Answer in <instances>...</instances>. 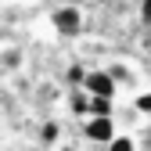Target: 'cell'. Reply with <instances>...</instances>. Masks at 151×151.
I'll use <instances>...</instances> for the list:
<instances>
[{"instance_id": "cell-5", "label": "cell", "mask_w": 151, "mask_h": 151, "mask_svg": "<svg viewBox=\"0 0 151 151\" xmlns=\"http://www.w3.org/2000/svg\"><path fill=\"white\" fill-rule=\"evenodd\" d=\"M104 151H140V140H133L129 133H115L104 144Z\"/></svg>"}, {"instance_id": "cell-14", "label": "cell", "mask_w": 151, "mask_h": 151, "mask_svg": "<svg viewBox=\"0 0 151 151\" xmlns=\"http://www.w3.org/2000/svg\"><path fill=\"white\" fill-rule=\"evenodd\" d=\"M140 147H144V151H151V133H147V137L140 140Z\"/></svg>"}, {"instance_id": "cell-13", "label": "cell", "mask_w": 151, "mask_h": 151, "mask_svg": "<svg viewBox=\"0 0 151 151\" xmlns=\"http://www.w3.org/2000/svg\"><path fill=\"white\" fill-rule=\"evenodd\" d=\"M140 54H144V58H151V29L140 32Z\"/></svg>"}, {"instance_id": "cell-12", "label": "cell", "mask_w": 151, "mask_h": 151, "mask_svg": "<svg viewBox=\"0 0 151 151\" xmlns=\"http://www.w3.org/2000/svg\"><path fill=\"white\" fill-rule=\"evenodd\" d=\"M140 22L144 29H151V0H140Z\"/></svg>"}, {"instance_id": "cell-4", "label": "cell", "mask_w": 151, "mask_h": 151, "mask_svg": "<svg viewBox=\"0 0 151 151\" xmlns=\"http://www.w3.org/2000/svg\"><path fill=\"white\" fill-rule=\"evenodd\" d=\"M90 104H93V93L86 86H72V93H68V111H72V115L90 119Z\"/></svg>"}, {"instance_id": "cell-10", "label": "cell", "mask_w": 151, "mask_h": 151, "mask_svg": "<svg viewBox=\"0 0 151 151\" xmlns=\"http://www.w3.org/2000/svg\"><path fill=\"white\" fill-rule=\"evenodd\" d=\"M133 111H140V115H151V90H140L133 97Z\"/></svg>"}, {"instance_id": "cell-3", "label": "cell", "mask_w": 151, "mask_h": 151, "mask_svg": "<svg viewBox=\"0 0 151 151\" xmlns=\"http://www.w3.org/2000/svg\"><path fill=\"white\" fill-rule=\"evenodd\" d=\"M90 93H93V97H115V76H111L108 68H90L86 72V83H83Z\"/></svg>"}, {"instance_id": "cell-2", "label": "cell", "mask_w": 151, "mask_h": 151, "mask_svg": "<svg viewBox=\"0 0 151 151\" xmlns=\"http://www.w3.org/2000/svg\"><path fill=\"white\" fill-rule=\"evenodd\" d=\"M83 137L93 140V144H108L111 137H115V119L111 115H90V119H83Z\"/></svg>"}, {"instance_id": "cell-7", "label": "cell", "mask_w": 151, "mask_h": 151, "mask_svg": "<svg viewBox=\"0 0 151 151\" xmlns=\"http://www.w3.org/2000/svg\"><path fill=\"white\" fill-rule=\"evenodd\" d=\"M40 140L54 147V144L61 140V126H58V122H43V129H40Z\"/></svg>"}, {"instance_id": "cell-8", "label": "cell", "mask_w": 151, "mask_h": 151, "mask_svg": "<svg viewBox=\"0 0 151 151\" xmlns=\"http://www.w3.org/2000/svg\"><path fill=\"white\" fill-rule=\"evenodd\" d=\"M4 68H7V72H14V68H22V50H14L11 43L4 47Z\"/></svg>"}, {"instance_id": "cell-6", "label": "cell", "mask_w": 151, "mask_h": 151, "mask_svg": "<svg viewBox=\"0 0 151 151\" xmlns=\"http://www.w3.org/2000/svg\"><path fill=\"white\" fill-rule=\"evenodd\" d=\"M111 76H115V83H129V86H133V72H129L122 61H111V65H104Z\"/></svg>"}, {"instance_id": "cell-11", "label": "cell", "mask_w": 151, "mask_h": 151, "mask_svg": "<svg viewBox=\"0 0 151 151\" xmlns=\"http://www.w3.org/2000/svg\"><path fill=\"white\" fill-rule=\"evenodd\" d=\"M90 115H111V97H93Z\"/></svg>"}, {"instance_id": "cell-9", "label": "cell", "mask_w": 151, "mask_h": 151, "mask_svg": "<svg viewBox=\"0 0 151 151\" xmlns=\"http://www.w3.org/2000/svg\"><path fill=\"white\" fill-rule=\"evenodd\" d=\"M86 72H90V68H83V65H68L65 79H68L72 86H83V83H86Z\"/></svg>"}, {"instance_id": "cell-1", "label": "cell", "mask_w": 151, "mask_h": 151, "mask_svg": "<svg viewBox=\"0 0 151 151\" xmlns=\"http://www.w3.org/2000/svg\"><path fill=\"white\" fill-rule=\"evenodd\" d=\"M50 25L58 36H65V40H72V36H79L83 32V7L76 4H61V7H54L50 11Z\"/></svg>"}, {"instance_id": "cell-15", "label": "cell", "mask_w": 151, "mask_h": 151, "mask_svg": "<svg viewBox=\"0 0 151 151\" xmlns=\"http://www.w3.org/2000/svg\"><path fill=\"white\" fill-rule=\"evenodd\" d=\"M58 151H76V147H68V144H58Z\"/></svg>"}]
</instances>
